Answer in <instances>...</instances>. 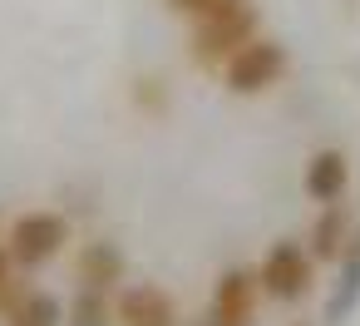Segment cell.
I'll list each match as a JSON object with an SVG mask.
<instances>
[{"instance_id": "5b68a950", "label": "cell", "mask_w": 360, "mask_h": 326, "mask_svg": "<svg viewBox=\"0 0 360 326\" xmlns=\"http://www.w3.org/2000/svg\"><path fill=\"white\" fill-rule=\"evenodd\" d=\"M262 301V282L247 267H227L212 287V326H252Z\"/></svg>"}, {"instance_id": "7c38bea8", "label": "cell", "mask_w": 360, "mask_h": 326, "mask_svg": "<svg viewBox=\"0 0 360 326\" xmlns=\"http://www.w3.org/2000/svg\"><path fill=\"white\" fill-rule=\"evenodd\" d=\"M70 316H75L70 326H114V301H109V291H84L79 287Z\"/></svg>"}, {"instance_id": "ba28073f", "label": "cell", "mask_w": 360, "mask_h": 326, "mask_svg": "<svg viewBox=\"0 0 360 326\" xmlns=\"http://www.w3.org/2000/svg\"><path fill=\"white\" fill-rule=\"evenodd\" d=\"M75 272H79V287L84 291H109L124 282V252L114 242H84L75 252Z\"/></svg>"}, {"instance_id": "277c9868", "label": "cell", "mask_w": 360, "mask_h": 326, "mask_svg": "<svg viewBox=\"0 0 360 326\" xmlns=\"http://www.w3.org/2000/svg\"><path fill=\"white\" fill-rule=\"evenodd\" d=\"M286 75V45H276L271 35L247 40L227 65H222V84L232 94H266L271 84H281Z\"/></svg>"}, {"instance_id": "4fadbf2b", "label": "cell", "mask_w": 360, "mask_h": 326, "mask_svg": "<svg viewBox=\"0 0 360 326\" xmlns=\"http://www.w3.org/2000/svg\"><path fill=\"white\" fill-rule=\"evenodd\" d=\"M15 296H20V287H15V257H11L6 242H0V316L15 306Z\"/></svg>"}, {"instance_id": "9a60e30c", "label": "cell", "mask_w": 360, "mask_h": 326, "mask_svg": "<svg viewBox=\"0 0 360 326\" xmlns=\"http://www.w3.org/2000/svg\"><path fill=\"white\" fill-rule=\"evenodd\" d=\"M291 326H306V321H291Z\"/></svg>"}, {"instance_id": "8992f818", "label": "cell", "mask_w": 360, "mask_h": 326, "mask_svg": "<svg viewBox=\"0 0 360 326\" xmlns=\"http://www.w3.org/2000/svg\"><path fill=\"white\" fill-rule=\"evenodd\" d=\"M114 326H178V306H173V296L163 287L139 282V287H124L119 291Z\"/></svg>"}, {"instance_id": "7a4b0ae2", "label": "cell", "mask_w": 360, "mask_h": 326, "mask_svg": "<svg viewBox=\"0 0 360 326\" xmlns=\"http://www.w3.org/2000/svg\"><path fill=\"white\" fill-rule=\"evenodd\" d=\"M257 282H262V296H271V301H301L311 291V282H316L311 247H301L291 237L271 242L262 252V262H257Z\"/></svg>"}, {"instance_id": "6da1fadb", "label": "cell", "mask_w": 360, "mask_h": 326, "mask_svg": "<svg viewBox=\"0 0 360 326\" xmlns=\"http://www.w3.org/2000/svg\"><path fill=\"white\" fill-rule=\"evenodd\" d=\"M257 35H262V15H257V6H252V0H227L222 11L193 20L188 55H193L202 70H217V75H222V65H227L247 40H257Z\"/></svg>"}, {"instance_id": "3957f363", "label": "cell", "mask_w": 360, "mask_h": 326, "mask_svg": "<svg viewBox=\"0 0 360 326\" xmlns=\"http://www.w3.org/2000/svg\"><path fill=\"white\" fill-rule=\"evenodd\" d=\"M65 242H70V222L60 213H50V208L20 213L11 222V232H6V247L15 257V267H45L50 257L65 252Z\"/></svg>"}, {"instance_id": "9c48e42d", "label": "cell", "mask_w": 360, "mask_h": 326, "mask_svg": "<svg viewBox=\"0 0 360 326\" xmlns=\"http://www.w3.org/2000/svg\"><path fill=\"white\" fill-rule=\"evenodd\" d=\"M345 242H350V218L340 213V203L321 208V218L311 222V257H316V262L340 257V252H345Z\"/></svg>"}, {"instance_id": "5bb4252c", "label": "cell", "mask_w": 360, "mask_h": 326, "mask_svg": "<svg viewBox=\"0 0 360 326\" xmlns=\"http://www.w3.org/2000/svg\"><path fill=\"white\" fill-rule=\"evenodd\" d=\"M168 6L178 11V15H188V20H202V15H212V11H222L227 0H168Z\"/></svg>"}, {"instance_id": "52a82bcc", "label": "cell", "mask_w": 360, "mask_h": 326, "mask_svg": "<svg viewBox=\"0 0 360 326\" xmlns=\"http://www.w3.org/2000/svg\"><path fill=\"white\" fill-rule=\"evenodd\" d=\"M301 183H306V198H311V203L330 208V203H340L345 188H350V158H345L340 149H316V153L306 158Z\"/></svg>"}, {"instance_id": "30bf717a", "label": "cell", "mask_w": 360, "mask_h": 326, "mask_svg": "<svg viewBox=\"0 0 360 326\" xmlns=\"http://www.w3.org/2000/svg\"><path fill=\"white\" fill-rule=\"evenodd\" d=\"M60 321H65V311L50 291H20L15 306L6 311V326H60Z\"/></svg>"}, {"instance_id": "8fae6325", "label": "cell", "mask_w": 360, "mask_h": 326, "mask_svg": "<svg viewBox=\"0 0 360 326\" xmlns=\"http://www.w3.org/2000/svg\"><path fill=\"white\" fill-rule=\"evenodd\" d=\"M345 257V277H340V291L330 296V306H326V316L330 321H345V311L355 306V296H360V232L350 237V247L340 252Z\"/></svg>"}]
</instances>
